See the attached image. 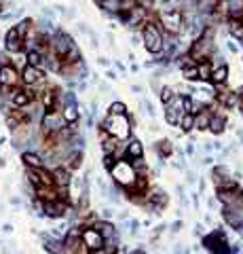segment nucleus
I'll return each instance as SVG.
<instances>
[{
    "mask_svg": "<svg viewBox=\"0 0 243 254\" xmlns=\"http://www.w3.org/2000/svg\"><path fill=\"white\" fill-rule=\"evenodd\" d=\"M26 60H28V66L42 68V62H45V53L36 51V49H30V51H26Z\"/></svg>",
    "mask_w": 243,
    "mask_h": 254,
    "instance_id": "17",
    "label": "nucleus"
},
{
    "mask_svg": "<svg viewBox=\"0 0 243 254\" xmlns=\"http://www.w3.org/2000/svg\"><path fill=\"white\" fill-rule=\"evenodd\" d=\"M184 115V106H182V95H174L171 97V102L165 104V121L169 125H178L180 123V119Z\"/></svg>",
    "mask_w": 243,
    "mask_h": 254,
    "instance_id": "6",
    "label": "nucleus"
},
{
    "mask_svg": "<svg viewBox=\"0 0 243 254\" xmlns=\"http://www.w3.org/2000/svg\"><path fill=\"white\" fill-rule=\"evenodd\" d=\"M36 197L40 201H53V199H60L57 195V187H36Z\"/></svg>",
    "mask_w": 243,
    "mask_h": 254,
    "instance_id": "16",
    "label": "nucleus"
},
{
    "mask_svg": "<svg viewBox=\"0 0 243 254\" xmlns=\"http://www.w3.org/2000/svg\"><path fill=\"white\" fill-rule=\"evenodd\" d=\"M226 47H228V51H233V53H237V51H239V47H237V45H233V40H228V45H226Z\"/></svg>",
    "mask_w": 243,
    "mask_h": 254,
    "instance_id": "32",
    "label": "nucleus"
},
{
    "mask_svg": "<svg viewBox=\"0 0 243 254\" xmlns=\"http://www.w3.org/2000/svg\"><path fill=\"white\" fill-rule=\"evenodd\" d=\"M212 133H216V136H220L224 129H226V117L222 115V112H213L212 119H210V127H207Z\"/></svg>",
    "mask_w": 243,
    "mask_h": 254,
    "instance_id": "13",
    "label": "nucleus"
},
{
    "mask_svg": "<svg viewBox=\"0 0 243 254\" xmlns=\"http://www.w3.org/2000/svg\"><path fill=\"white\" fill-rule=\"evenodd\" d=\"M97 2H99V0H97Z\"/></svg>",
    "mask_w": 243,
    "mask_h": 254,
    "instance_id": "37",
    "label": "nucleus"
},
{
    "mask_svg": "<svg viewBox=\"0 0 243 254\" xmlns=\"http://www.w3.org/2000/svg\"><path fill=\"white\" fill-rule=\"evenodd\" d=\"M51 174H53V185L57 189H68L70 182H72V174L63 165H55V169H51Z\"/></svg>",
    "mask_w": 243,
    "mask_h": 254,
    "instance_id": "11",
    "label": "nucleus"
},
{
    "mask_svg": "<svg viewBox=\"0 0 243 254\" xmlns=\"http://www.w3.org/2000/svg\"><path fill=\"white\" fill-rule=\"evenodd\" d=\"M42 212L49 218H63L70 212V203L61 201V199H53V201H42Z\"/></svg>",
    "mask_w": 243,
    "mask_h": 254,
    "instance_id": "7",
    "label": "nucleus"
},
{
    "mask_svg": "<svg viewBox=\"0 0 243 254\" xmlns=\"http://www.w3.org/2000/svg\"><path fill=\"white\" fill-rule=\"evenodd\" d=\"M102 129H106L112 138H117V140H127L129 133H131V125H129L127 115H108L106 121L102 123Z\"/></svg>",
    "mask_w": 243,
    "mask_h": 254,
    "instance_id": "2",
    "label": "nucleus"
},
{
    "mask_svg": "<svg viewBox=\"0 0 243 254\" xmlns=\"http://www.w3.org/2000/svg\"><path fill=\"white\" fill-rule=\"evenodd\" d=\"M212 64H210V60L207 62H199L197 64V72H199V81H210L212 79Z\"/></svg>",
    "mask_w": 243,
    "mask_h": 254,
    "instance_id": "18",
    "label": "nucleus"
},
{
    "mask_svg": "<svg viewBox=\"0 0 243 254\" xmlns=\"http://www.w3.org/2000/svg\"><path fill=\"white\" fill-rule=\"evenodd\" d=\"M106 76H108V79H119V76H117V72H114V70H108V72H106Z\"/></svg>",
    "mask_w": 243,
    "mask_h": 254,
    "instance_id": "33",
    "label": "nucleus"
},
{
    "mask_svg": "<svg viewBox=\"0 0 243 254\" xmlns=\"http://www.w3.org/2000/svg\"><path fill=\"white\" fill-rule=\"evenodd\" d=\"M24 49V38L19 36V32H17V28L15 26H11L9 30L4 32V51H9V53H17Z\"/></svg>",
    "mask_w": 243,
    "mask_h": 254,
    "instance_id": "9",
    "label": "nucleus"
},
{
    "mask_svg": "<svg viewBox=\"0 0 243 254\" xmlns=\"http://www.w3.org/2000/svg\"><path fill=\"white\" fill-rule=\"evenodd\" d=\"M110 176H112L114 185H117L119 189L131 187L135 182V178H138V174H135V169L131 167L129 159H119L117 163L110 167Z\"/></svg>",
    "mask_w": 243,
    "mask_h": 254,
    "instance_id": "1",
    "label": "nucleus"
},
{
    "mask_svg": "<svg viewBox=\"0 0 243 254\" xmlns=\"http://www.w3.org/2000/svg\"><path fill=\"white\" fill-rule=\"evenodd\" d=\"M144 155V144L138 138H127L125 140V159H138Z\"/></svg>",
    "mask_w": 243,
    "mask_h": 254,
    "instance_id": "12",
    "label": "nucleus"
},
{
    "mask_svg": "<svg viewBox=\"0 0 243 254\" xmlns=\"http://www.w3.org/2000/svg\"><path fill=\"white\" fill-rule=\"evenodd\" d=\"M108 115H127V106L123 102H112L108 108Z\"/></svg>",
    "mask_w": 243,
    "mask_h": 254,
    "instance_id": "25",
    "label": "nucleus"
},
{
    "mask_svg": "<svg viewBox=\"0 0 243 254\" xmlns=\"http://www.w3.org/2000/svg\"><path fill=\"white\" fill-rule=\"evenodd\" d=\"M81 242L85 244V248H87L89 252L104 248V235H102V233H99L95 227H83Z\"/></svg>",
    "mask_w": 243,
    "mask_h": 254,
    "instance_id": "5",
    "label": "nucleus"
},
{
    "mask_svg": "<svg viewBox=\"0 0 243 254\" xmlns=\"http://www.w3.org/2000/svg\"><path fill=\"white\" fill-rule=\"evenodd\" d=\"M129 254H144V252H142V250H133V252H129Z\"/></svg>",
    "mask_w": 243,
    "mask_h": 254,
    "instance_id": "35",
    "label": "nucleus"
},
{
    "mask_svg": "<svg viewBox=\"0 0 243 254\" xmlns=\"http://www.w3.org/2000/svg\"><path fill=\"white\" fill-rule=\"evenodd\" d=\"M161 24H163V32H169V34H180L184 32L186 28V17L180 9H171V11H161Z\"/></svg>",
    "mask_w": 243,
    "mask_h": 254,
    "instance_id": "4",
    "label": "nucleus"
},
{
    "mask_svg": "<svg viewBox=\"0 0 243 254\" xmlns=\"http://www.w3.org/2000/svg\"><path fill=\"white\" fill-rule=\"evenodd\" d=\"M228 2H231V0H228Z\"/></svg>",
    "mask_w": 243,
    "mask_h": 254,
    "instance_id": "36",
    "label": "nucleus"
},
{
    "mask_svg": "<svg viewBox=\"0 0 243 254\" xmlns=\"http://www.w3.org/2000/svg\"><path fill=\"white\" fill-rule=\"evenodd\" d=\"M11 66V53L9 51H0V68Z\"/></svg>",
    "mask_w": 243,
    "mask_h": 254,
    "instance_id": "28",
    "label": "nucleus"
},
{
    "mask_svg": "<svg viewBox=\"0 0 243 254\" xmlns=\"http://www.w3.org/2000/svg\"><path fill=\"white\" fill-rule=\"evenodd\" d=\"M129 163H131V167L135 169V174H138V176L146 174V163H144V159H142V157H138V159H131Z\"/></svg>",
    "mask_w": 243,
    "mask_h": 254,
    "instance_id": "26",
    "label": "nucleus"
},
{
    "mask_svg": "<svg viewBox=\"0 0 243 254\" xmlns=\"http://www.w3.org/2000/svg\"><path fill=\"white\" fill-rule=\"evenodd\" d=\"M19 76H21V83H24L26 87H34V85L45 81V72H42V68H36V66H26L19 72Z\"/></svg>",
    "mask_w": 243,
    "mask_h": 254,
    "instance_id": "8",
    "label": "nucleus"
},
{
    "mask_svg": "<svg viewBox=\"0 0 243 254\" xmlns=\"http://www.w3.org/2000/svg\"><path fill=\"white\" fill-rule=\"evenodd\" d=\"M135 2H138V6H140V9H144V11H148V9H152L154 0H135Z\"/></svg>",
    "mask_w": 243,
    "mask_h": 254,
    "instance_id": "29",
    "label": "nucleus"
},
{
    "mask_svg": "<svg viewBox=\"0 0 243 254\" xmlns=\"http://www.w3.org/2000/svg\"><path fill=\"white\" fill-rule=\"evenodd\" d=\"M131 40H133V45H140V36H138V34H133Z\"/></svg>",
    "mask_w": 243,
    "mask_h": 254,
    "instance_id": "34",
    "label": "nucleus"
},
{
    "mask_svg": "<svg viewBox=\"0 0 243 254\" xmlns=\"http://www.w3.org/2000/svg\"><path fill=\"white\" fill-rule=\"evenodd\" d=\"M144 30H142V40H144V47L146 51H150L152 55H159L163 51V32H161V26L152 24V21H144Z\"/></svg>",
    "mask_w": 243,
    "mask_h": 254,
    "instance_id": "3",
    "label": "nucleus"
},
{
    "mask_svg": "<svg viewBox=\"0 0 243 254\" xmlns=\"http://www.w3.org/2000/svg\"><path fill=\"white\" fill-rule=\"evenodd\" d=\"M117 157H114V155H104V167L106 169H108V172H110V167L114 165V163H117Z\"/></svg>",
    "mask_w": 243,
    "mask_h": 254,
    "instance_id": "27",
    "label": "nucleus"
},
{
    "mask_svg": "<svg viewBox=\"0 0 243 254\" xmlns=\"http://www.w3.org/2000/svg\"><path fill=\"white\" fill-rule=\"evenodd\" d=\"M106 13H119L121 11V0H99L97 2Z\"/></svg>",
    "mask_w": 243,
    "mask_h": 254,
    "instance_id": "21",
    "label": "nucleus"
},
{
    "mask_svg": "<svg viewBox=\"0 0 243 254\" xmlns=\"http://www.w3.org/2000/svg\"><path fill=\"white\" fill-rule=\"evenodd\" d=\"M156 153L161 155V157H169L171 153H174V146H171L169 140H161V142H156Z\"/></svg>",
    "mask_w": 243,
    "mask_h": 254,
    "instance_id": "22",
    "label": "nucleus"
},
{
    "mask_svg": "<svg viewBox=\"0 0 243 254\" xmlns=\"http://www.w3.org/2000/svg\"><path fill=\"white\" fill-rule=\"evenodd\" d=\"M42 17H47V19H51V21H53L55 11L51 9V6H42Z\"/></svg>",
    "mask_w": 243,
    "mask_h": 254,
    "instance_id": "30",
    "label": "nucleus"
},
{
    "mask_svg": "<svg viewBox=\"0 0 243 254\" xmlns=\"http://www.w3.org/2000/svg\"><path fill=\"white\" fill-rule=\"evenodd\" d=\"M178 125L182 127V131H184V133L192 131V129H195V115H192V112H184L182 119H180V123H178Z\"/></svg>",
    "mask_w": 243,
    "mask_h": 254,
    "instance_id": "20",
    "label": "nucleus"
},
{
    "mask_svg": "<svg viewBox=\"0 0 243 254\" xmlns=\"http://www.w3.org/2000/svg\"><path fill=\"white\" fill-rule=\"evenodd\" d=\"M213 85H224L228 81V66L226 64H220V66H213L212 68V79Z\"/></svg>",
    "mask_w": 243,
    "mask_h": 254,
    "instance_id": "14",
    "label": "nucleus"
},
{
    "mask_svg": "<svg viewBox=\"0 0 243 254\" xmlns=\"http://www.w3.org/2000/svg\"><path fill=\"white\" fill-rule=\"evenodd\" d=\"M89 254H117V250H110V248H99V250H93V252H89Z\"/></svg>",
    "mask_w": 243,
    "mask_h": 254,
    "instance_id": "31",
    "label": "nucleus"
},
{
    "mask_svg": "<svg viewBox=\"0 0 243 254\" xmlns=\"http://www.w3.org/2000/svg\"><path fill=\"white\" fill-rule=\"evenodd\" d=\"M61 117H63V121H66L68 125H70V123H76L78 119H81L78 106H76V104H63V106H61Z\"/></svg>",
    "mask_w": 243,
    "mask_h": 254,
    "instance_id": "15",
    "label": "nucleus"
},
{
    "mask_svg": "<svg viewBox=\"0 0 243 254\" xmlns=\"http://www.w3.org/2000/svg\"><path fill=\"white\" fill-rule=\"evenodd\" d=\"M19 83H21L19 70H15L13 66L0 68V85H6V87H19Z\"/></svg>",
    "mask_w": 243,
    "mask_h": 254,
    "instance_id": "10",
    "label": "nucleus"
},
{
    "mask_svg": "<svg viewBox=\"0 0 243 254\" xmlns=\"http://www.w3.org/2000/svg\"><path fill=\"white\" fill-rule=\"evenodd\" d=\"M24 163L28 167H42L45 165V159L40 157L36 153H24Z\"/></svg>",
    "mask_w": 243,
    "mask_h": 254,
    "instance_id": "19",
    "label": "nucleus"
},
{
    "mask_svg": "<svg viewBox=\"0 0 243 254\" xmlns=\"http://www.w3.org/2000/svg\"><path fill=\"white\" fill-rule=\"evenodd\" d=\"M182 74H184V79L186 81H199V72H197V64H192V66H186V68H182Z\"/></svg>",
    "mask_w": 243,
    "mask_h": 254,
    "instance_id": "23",
    "label": "nucleus"
},
{
    "mask_svg": "<svg viewBox=\"0 0 243 254\" xmlns=\"http://www.w3.org/2000/svg\"><path fill=\"white\" fill-rule=\"evenodd\" d=\"M174 95H176V91L171 89V87H163V89H159V100H161L163 104H169Z\"/></svg>",
    "mask_w": 243,
    "mask_h": 254,
    "instance_id": "24",
    "label": "nucleus"
}]
</instances>
